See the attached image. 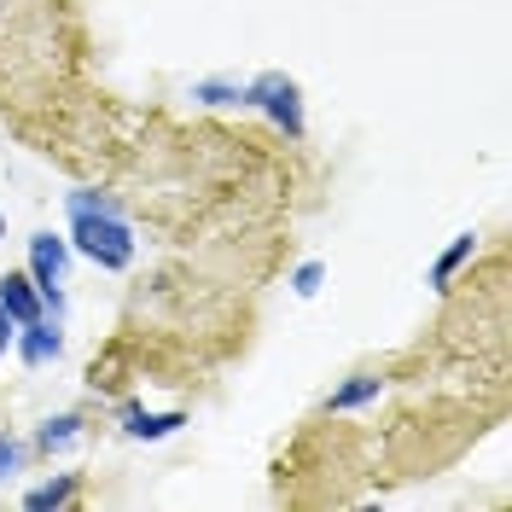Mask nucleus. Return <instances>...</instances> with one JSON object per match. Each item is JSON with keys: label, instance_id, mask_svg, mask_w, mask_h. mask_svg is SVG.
Masks as SVG:
<instances>
[{"label": "nucleus", "instance_id": "1", "mask_svg": "<svg viewBox=\"0 0 512 512\" xmlns=\"http://www.w3.org/2000/svg\"><path fill=\"white\" fill-rule=\"evenodd\" d=\"M64 210H70V245L88 256L94 268H128L134 262V233H128L123 210L111 204V198H99V192H70L64 198Z\"/></svg>", "mask_w": 512, "mask_h": 512}, {"label": "nucleus", "instance_id": "2", "mask_svg": "<svg viewBox=\"0 0 512 512\" xmlns=\"http://www.w3.org/2000/svg\"><path fill=\"white\" fill-rule=\"evenodd\" d=\"M245 105H256L274 128H286L291 140H303V128H309V117H303V88L291 82L286 70H262L256 82H245Z\"/></svg>", "mask_w": 512, "mask_h": 512}, {"label": "nucleus", "instance_id": "3", "mask_svg": "<svg viewBox=\"0 0 512 512\" xmlns=\"http://www.w3.org/2000/svg\"><path fill=\"white\" fill-rule=\"evenodd\" d=\"M64 262H70V239H53V233H35L30 239V280L41 291V309L59 320L64 315Z\"/></svg>", "mask_w": 512, "mask_h": 512}, {"label": "nucleus", "instance_id": "4", "mask_svg": "<svg viewBox=\"0 0 512 512\" xmlns=\"http://www.w3.org/2000/svg\"><path fill=\"white\" fill-rule=\"evenodd\" d=\"M12 344H18V355H24V361H30V367H47V361H59L64 355V338H59V320H30V326H18V338H12Z\"/></svg>", "mask_w": 512, "mask_h": 512}, {"label": "nucleus", "instance_id": "5", "mask_svg": "<svg viewBox=\"0 0 512 512\" xmlns=\"http://www.w3.org/2000/svg\"><path fill=\"white\" fill-rule=\"evenodd\" d=\"M0 309L18 320V326H30V320L47 315V309H41V291H35L30 274H6V280H0Z\"/></svg>", "mask_w": 512, "mask_h": 512}, {"label": "nucleus", "instance_id": "6", "mask_svg": "<svg viewBox=\"0 0 512 512\" xmlns=\"http://www.w3.org/2000/svg\"><path fill=\"white\" fill-rule=\"evenodd\" d=\"M187 425L181 408H169V414H146V408H123V431L134 443H163V437H175Z\"/></svg>", "mask_w": 512, "mask_h": 512}, {"label": "nucleus", "instance_id": "7", "mask_svg": "<svg viewBox=\"0 0 512 512\" xmlns=\"http://www.w3.org/2000/svg\"><path fill=\"white\" fill-rule=\"evenodd\" d=\"M379 390H384V379H379V373H355L350 384H338V390L326 396V408H332V414H355V408L379 402Z\"/></svg>", "mask_w": 512, "mask_h": 512}, {"label": "nucleus", "instance_id": "8", "mask_svg": "<svg viewBox=\"0 0 512 512\" xmlns=\"http://www.w3.org/2000/svg\"><path fill=\"white\" fill-rule=\"evenodd\" d=\"M76 443H82V419L76 414H53L35 431V448H41V454H64V448H76Z\"/></svg>", "mask_w": 512, "mask_h": 512}, {"label": "nucleus", "instance_id": "9", "mask_svg": "<svg viewBox=\"0 0 512 512\" xmlns=\"http://www.w3.org/2000/svg\"><path fill=\"white\" fill-rule=\"evenodd\" d=\"M76 489H82V478H76V472H64V478L30 489V495H24V507H30V512H59V507H70V501H76Z\"/></svg>", "mask_w": 512, "mask_h": 512}, {"label": "nucleus", "instance_id": "10", "mask_svg": "<svg viewBox=\"0 0 512 512\" xmlns=\"http://www.w3.org/2000/svg\"><path fill=\"white\" fill-rule=\"evenodd\" d=\"M472 251H478V233H460V239H454V245H448V251L437 256V262H431V286L448 291V280H454V274H460V268L472 262Z\"/></svg>", "mask_w": 512, "mask_h": 512}, {"label": "nucleus", "instance_id": "11", "mask_svg": "<svg viewBox=\"0 0 512 512\" xmlns=\"http://www.w3.org/2000/svg\"><path fill=\"white\" fill-rule=\"evenodd\" d=\"M192 99H198V105H245V82L204 76V82H192Z\"/></svg>", "mask_w": 512, "mask_h": 512}, {"label": "nucleus", "instance_id": "12", "mask_svg": "<svg viewBox=\"0 0 512 512\" xmlns=\"http://www.w3.org/2000/svg\"><path fill=\"white\" fill-rule=\"evenodd\" d=\"M320 280H326V262H297V274H291V291H297V297H315Z\"/></svg>", "mask_w": 512, "mask_h": 512}, {"label": "nucleus", "instance_id": "13", "mask_svg": "<svg viewBox=\"0 0 512 512\" xmlns=\"http://www.w3.org/2000/svg\"><path fill=\"white\" fill-rule=\"evenodd\" d=\"M18 466H24V443L0 437V483H6V478H18Z\"/></svg>", "mask_w": 512, "mask_h": 512}, {"label": "nucleus", "instance_id": "14", "mask_svg": "<svg viewBox=\"0 0 512 512\" xmlns=\"http://www.w3.org/2000/svg\"><path fill=\"white\" fill-rule=\"evenodd\" d=\"M12 338H18V320H12L6 309H0V355L12 350Z\"/></svg>", "mask_w": 512, "mask_h": 512}, {"label": "nucleus", "instance_id": "15", "mask_svg": "<svg viewBox=\"0 0 512 512\" xmlns=\"http://www.w3.org/2000/svg\"><path fill=\"white\" fill-rule=\"evenodd\" d=\"M0 239H6V216H0Z\"/></svg>", "mask_w": 512, "mask_h": 512}]
</instances>
